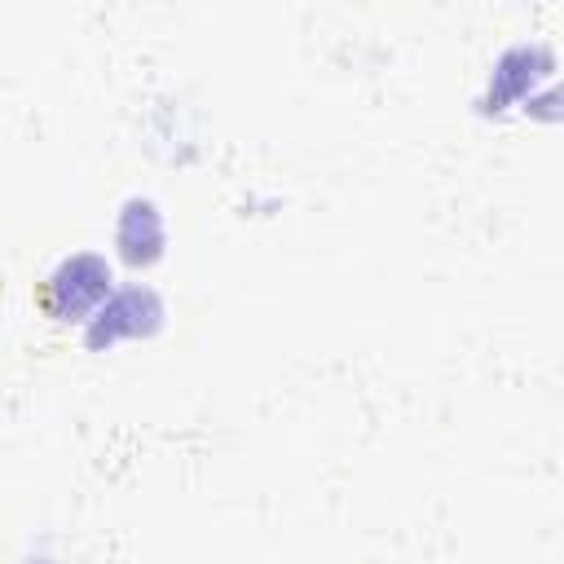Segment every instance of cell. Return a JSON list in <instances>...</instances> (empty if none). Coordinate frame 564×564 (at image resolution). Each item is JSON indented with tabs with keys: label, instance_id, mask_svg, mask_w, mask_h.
I'll list each match as a JSON object with an SVG mask.
<instances>
[{
	"label": "cell",
	"instance_id": "obj_1",
	"mask_svg": "<svg viewBox=\"0 0 564 564\" xmlns=\"http://www.w3.org/2000/svg\"><path fill=\"white\" fill-rule=\"evenodd\" d=\"M110 286V264L97 256H70L66 264H57V273L44 282V304L48 313H84L88 304H97Z\"/></svg>",
	"mask_w": 564,
	"mask_h": 564
},
{
	"label": "cell",
	"instance_id": "obj_4",
	"mask_svg": "<svg viewBox=\"0 0 564 564\" xmlns=\"http://www.w3.org/2000/svg\"><path fill=\"white\" fill-rule=\"evenodd\" d=\"M533 66H546V53L542 48H511L502 62H498V70H494V93H489V101H507L511 93H520L524 88V79H533V75H542V70H533Z\"/></svg>",
	"mask_w": 564,
	"mask_h": 564
},
{
	"label": "cell",
	"instance_id": "obj_3",
	"mask_svg": "<svg viewBox=\"0 0 564 564\" xmlns=\"http://www.w3.org/2000/svg\"><path fill=\"white\" fill-rule=\"evenodd\" d=\"M119 247L132 264L141 260H154L159 247H163V225H159V212L150 203H128L123 216H119Z\"/></svg>",
	"mask_w": 564,
	"mask_h": 564
},
{
	"label": "cell",
	"instance_id": "obj_5",
	"mask_svg": "<svg viewBox=\"0 0 564 564\" xmlns=\"http://www.w3.org/2000/svg\"><path fill=\"white\" fill-rule=\"evenodd\" d=\"M533 110L538 115H564V88L551 93V97H542V101H533Z\"/></svg>",
	"mask_w": 564,
	"mask_h": 564
},
{
	"label": "cell",
	"instance_id": "obj_2",
	"mask_svg": "<svg viewBox=\"0 0 564 564\" xmlns=\"http://www.w3.org/2000/svg\"><path fill=\"white\" fill-rule=\"evenodd\" d=\"M159 313H163V308H159L154 291H141V286L119 291V295L97 313V322L88 326V344H93V348H101V344H110V339H119V335L154 330Z\"/></svg>",
	"mask_w": 564,
	"mask_h": 564
}]
</instances>
